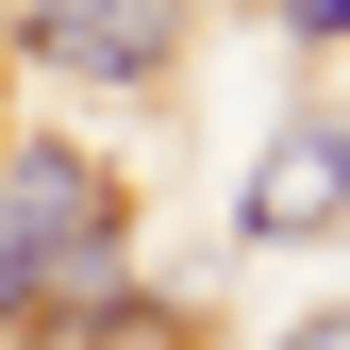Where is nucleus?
I'll return each instance as SVG.
<instances>
[{"label":"nucleus","instance_id":"obj_1","mask_svg":"<svg viewBox=\"0 0 350 350\" xmlns=\"http://www.w3.org/2000/svg\"><path fill=\"white\" fill-rule=\"evenodd\" d=\"M100 234H134L117 167L83 134H17V150H0V334H33V300H51Z\"/></svg>","mask_w":350,"mask_h":350},{"label":"nucleus","instance_id":"obj_4","mask_svg":"<svg viewBox=\"0 0 350 350\" xmlns=\"http://www.w3.org/2000/svg\"><path fill=\"white\" fill-rule=\"evenodd\" d=\"M284 33H300V51H334V33H350V0H284Z\"/></svg>","mask_w":350,"mask_h":350},{"label":"nucleus","instance_id":"obj_2","mask_svg":"<svg viewBox=\"0 0 350 350\" xmlns=\"http://www.w3.org/2000/svg\"><path fill=\"white\" fill-rule=\"evenodd\" d=\"M0 67H51V83H167V67H184V0H0Z\"/></svg>","mask_w":350,"mask_h":350},{"label":"nucleus","instance_id":"obj_3","mask_svg":"<svg viewBox=\"0 0 350 350\" xmlns=\"http://www.w3.org/2000/svg\"><path fill=\"white\" fill-rule=\"evenodd\" d=\"M234 234H267V250H300V234H350V117H334V100H300L284 134L250 150Z\"/></svg>","mask_w":350,"mask_h":350},{"label":"nucleus","instance_id":"obj_5","mask_svg":"<svg viewBox=\"0 0 350 350\" xmlns=\"http://www.w3.org/2000/svg\"><path fill=\"white\" fill-rule=\"evenodd\" d=\"M284 350H350V300H334V317H300V334H284Z\"/></svg>","mask_w":350,"mask_h":350}]
</instances>
